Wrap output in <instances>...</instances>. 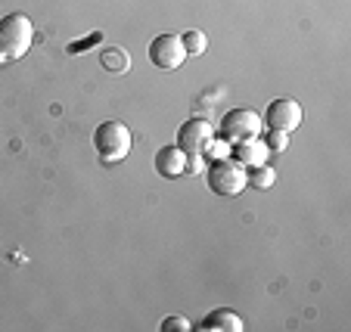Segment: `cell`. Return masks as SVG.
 Instances as JSON below:
<instances>
[{
  "label": "cell",
  "mask_w": 351,
  "mask_h": 332,
  "mask_svg": "<svg viewBox=\"0 0 351 332\" xmlns=\"http://www.w3.org/2000/svg\"><path fill=\"white\" fill-rule=\"evenodd\" d=\"M32 38H34V28L28 16L22 13L3 16L0 19V62L22 60L28 53V47H32Z\"/></svg>",
  "instance_id": "6da1fadb"
},
{
  "label": "cell",
  "mask_w": 351,
  "mask_h": 332,
  "mask_svg": "<svg viewBox=\"0 0 351 332\" xmlns=\"http://www.w3.org/2000/svg\"><path fill=\"white\" fill-rule=\"evenodd\" d=\"M206 180L215 196L233 199V196H239L245 186H249V168H243L237 159H218L208 165Z\"/></svg>",
  "instance_id": "7a4b0ae2"
},
{
  "label": "cell",
  "mask_w": 351,
  "mask_h": 332,
  "mask_svg": "<svg viewBox=\"0 0 351 332\" xmlns=\"http://www.w3.org/2000/svg\"><path fill=\"white\" fill-rule=\"evenodd\" d=\"M93 149L106 165L128 159L131 153V131L121 121H103V125L93 131Z\"/></svg>",
  "instance_id": "3957f363"
},
{
  "label": "cell",
  "mask_w": 351,
  "mask_h": 332,
  "mask_svg": "<svg viewBox=\"0 0 351 332\" xmlns=\"http://www.w3.org/2000/svg\"><path fill=\"white\" fill-rule=\"evenodd\" d=\"M261 118L255 109H230V112L221 118V133H224L227 143H243V140H252L261 133Z\"/></svg>",
  "instance_id": "277c9868"
},
{
  "label": "cell",
  "mask_w": 351,
  "mask_h": 332,
  "mask_svg": "<svg viewBox=\"0 0 351 332\" xmlns=\"http://www.w3.org/2000/svg\"><path fill=\"white\" fill-rule=\"evenodd\" d=\"M184 60H186V50L178 34H159V38H153V44H149V62L156 68L174 72V68L184 66Z\"/></svg>",
  "instance_id": "5b68a950"
},
{
  "label": "cell",
  "mask_w": 351,
  "mask_h": 332,
  "mask_svg": "<svg viewBox=\"0 0 351 332\" xmlns=\"http://www.w3.org/2000/svg\"><path fill=\"white\" fill-rule=\"evenodd\" d=\"M302 121H305V112H302L298 100H289V97L271 100V106H267V112H265V125L271 127V131L292 133L295 127H302Z\"/></svg>",
  "instance_id": "8992f818"
},
{
  "label": "cell",
  "mask_w": 351,
  "mask_h": 332,
  "mask_svg": "<svg viewBox=\"0 0 351 332\" xmlns=\"http://www.w3.org/2000/svg\"><path fill=\"white\" fill-rule=\"evenodd\" d=\"M215 140V125L206 118H190L178 127V149H184L186 155L206 153V146Z\"/></svg>",
  "instance_id": "52a82bcc"
},
{
  "label": "cell",
  "mask_w": 351,
  "mask_h": 332,
  "mask_svg": "<svg viewBox=\"0 0 351 332\" xmlns=\"http://www.w3.org/2000/svg\"><path fill=\"white\" fill-rule=\"evenodd\" d=\"M156 174H162L165 180H174L184 174V165H186V153L184 149H178V143L174 146H162L159 153H156Z\"/></svg>",
  "instance_id": "ba28073f"
},
{
  "label": "cell",
  "mask_w": 351,
  "mask_h": 332,
  "mask_svg": "<svg viewBox=\"0 0 351 332\" xmlns=\"http://www.w3.org/2000/svg\"><path fill=\"white\" fill-rule=\"evenodd\" d=\"M233 155L243 168H255V165H265L271 149H267L265 140L252 137V140H243V143H233Z\"/></svg>",
  "instance_id": "9c48e42d"
},
{
  "label": "cell",
  "mask_w": 351,
  "mask_h": 332,
  "mask_svg": "<svg viewBox=\"0 0 351 332\" xmlns=\"http://www.w3.org/2000/svg\"><path fill=\"white\" fill-rule=\"evenodd\" d=\"M199 332H243L245 329V323H243V317L239 314H233V311H227V307H221V311H212L202 323L196 326Z\"/></svg>",
  "instance_id": "30bf717a"
},
{
  "label": "cell",
  "mask_w": 351,
  "mask_h": 332,
  "mask_svg": "<svg viewBox=\"0 0 351 332\" xmlns=\"http://www.w3.org/2000/svg\"><path fill=\"white\" fill-rule=\"evenodd\" d=\"M128 66H131V56L121 50V47H109V50H103V68L112 75H121L128 72Z\"/></svg>",
  "instance_id": "8fae6325"
},
{
  "label": "cell",
  "mask_w": 351,
  "mask_h": 332,
  "mask_svg": "<svg viewBox=\"0 0 351 332\" xmlns=\"http://www.w3.org/2000/svg\"><path fill=\"white\" fill-rule=\"evenodd\" d=\"M274 180H277V171H274L271 165H255V168H249V183L255 186V190H271L274 186Z\"/></svg>",
  "instance_id": "7c38bea8"
},
{
  "label": "cell",
  "mask_w": 351,
  "mask_h": 332,
  "mask_svg": "<svg viewBox=\"0 0 351 332\" xmlns=\"http://www.w3.org/2000/svg\"><path fill=\"white\" fill-rule=\"evenodd\" d=\"M180 40H184L186 56H202V53H206V47H208V38L199 31V28H193V31L180 34Z\"/></svg>",
  "instance_id": "4fadbf2b"
},
{
  "label": "cell",
  "mask_w": 351,
  "mask_h": 332,
  "mask_svg": "<svg viewBox=\"0 0 351 332\" xmlns=\"http://www.w3.org/2000/svg\"><path fill=\"white\" fill-rule=\"evenodd\" d=\"M230 153H233V143H227V140H212L202 155H208L212 162H218V159H230Z\"/></svg>",
  "instance_id": "5bb4252c"
},
{
  "label": "cell",
  "mask_w": 351,
  "mask_h": 332,
  "mask_svg": "<svg viewBox=\"0 0 351 332\" xmlns=\"http://www.w3.org/2000/svg\"><path fill=\"white\" fill-rule=\"evenodd\" d=\"M265 143H267V149H271V153H286V149H289V133H286V131H271Z\"/></svg>",
  "instance_id": "9a60e30c"
},
{
  "label": "cell",
  "mask_w": 351,
  "mask_h": 332,
  "mask_svg": "<svg viewBox=\"0 0 351 332\" xmlns=\"http://www.w3.org/2000/svg\"><path fill=\"white\" fill-rule=\"evenodd\" d=\"M190 329H193V323L186 317H180V314H178V317H165V320H162V332H190Z\"/></svg>",
  "instance_id": "2e32d148"
},
{
  "label": "cell",
  "mask_w": 351,
  "mask_h": 332,
  "mask_svg": "<svg viewBox=\"0 0 351 332\" xmlns=\"http://www.w3.org/2000/svg\"><path fill=\"white\" fill-rule=\"evenodd\" d=\"M202 168H206V159H202L199 153L186 155V165H184V174H186V177H196V174H202Z\"/></svg>",
  "instance_id": "e0dca14e"
}]
</instances>
